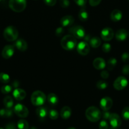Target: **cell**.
Returning <instances> with one entry per match:
<instances>
[{"mask_svg": "<svg viewBox=\"0 0 129 129\" xmlns=\"http://www.w3.org/2000/svg\"><path fill=\"white\" fill-rule=\"evenodd\" d=\"M77 39L72 35H67L63 37L61 40V45L67 50H72L77 45Z\"/></svg>", "mask_w": 129, "mask_h": 129, "instance_id": "cell-1", "label": "cell"}, {"mask_svg": "<svg viewBox=\"0 0 129 129\" xmlns=\"http://www.w3.org/2000/svg\"><path fill=\"white\" fill-rule=\"evenodd\" d=\"M85 117L91 122H96L101 118V113L97 107H90L86 110Z\"/></svg>", "mask_w": 129, "mask_h": 129, "instance_id": "cell-2", "label": "cell"}, {"mask_svg": "<svg viewBox=\"0 0 129 129\" xmlns=\"http://www.w3.org/2000/svg\"><path fill=\"white\" fill-rule=\"evenodd\" d=\"M3 36L7 41H15L17 39L18 36V31L15 26H7L3 31Z\"/></svg>", "mask_w": 129, "mask_h": 129, "instance_id": "cell-3", "label": "cell"}, {"mask_svg": "<svg viewBox=\"0 0 129 129\" xmlns=\"http://www.w3.org/2000/svg\"><path fill=\"white\" fill-rule=\"evenodd\" d=\"M46 97L45 94L40 91H35L32 94L31 102L35 106H41L45 103Z\"/></svg>", "mask_w": 129, "mask_h": 129, "instance_id": "cell-4", "label": "cell"}, {"mask_svg": "<svg viewBox=\"0 0 129 129\" xmlns=\"http://www.w3.org/2000/svg\"><path fill=\"white\" fill-rule=\"evenodd\" d=\"M27 6L26 0H10L9 6L15 12H22Z\"/></svg>", "mask_w": 129, "mask_h": 129, "instance_id": "cell-5", "label": "cell"}, {"mask_svg": "<svg viewBox=\"0 0 129 129\" xmlns=\"http://www.w3.org/2000/svg\"><path fill=\"white\" fill-rule=\"evenodd\" d=\"M69 31L72 34V35L75 37L76 39H83L85 36V31L84 28L82 26H79V25L70 28Z\"/></svg>", "mask_w": 129, "mask_h": 129, "instance_id": "cell-6", "label": "cell"}, {"mask_svg": "<svg viewBox=\"0 0 129 129\" xmlns=\"http://www.w3.org/2000/svg\"><path fill=\"white\" fill-rule=\"evenodd\" d=\"M13 111L16 115L21 118H25L29 115V110L27 108L20 103H18L14 107Z\"/></svg>", "mask_w": 129, "mask_h": 129, "instance_id": "cell-7", "label": "cell"}, {"mask_svg": "<svg viewBox=\"0 0 129 129\" xmlns=\"http://www.w3.org/2000/svg\"><path fill=\"white\" fill-rule=\"evenodd\" d=\"M128 84V81L124 76H120L116 78L114 81L113 86L116 90H122L126 88Z\"/></svg>", "mask_w": 129, "mask_h": 129, "instance_id": "cell-8", "label": "cell"}, {"mask_svg": "<svg viewBox=\"0 0 129 129\" xmlns=\"http://www.w3.org/2000/svg\"><path fill=\"white\" fill-rule=\"evenodd\" d=\"M77 52L82 55H86L90 51L89 45L86 42L82 41L78 44L77 47Z\"/></svg>", "mask_w": 129, "mask_h": 129, "instance_id": "cell-9", "label": "cell"}, {"mask_svg": "<svg viewBox=\"0 0 129 129\" xmlns=\"http://www.w3.org/2000/svg\"><path fill=\"white\" fill-rule=\"evenodd\" d=\"M100 107L103 111H108L112 107L113 101L110 97H104L99 102Z\"/></svg>", "mask_w": 129, "mask_h": 129, "instance_id": "cell-10", "label": "cell"}, {"mask_svg": "<svg viewBox=\"0 0 129 129\" xmlns=\"http://www.w3.org/2000/svg\"><path fill=\"white\" fill-rule=\"evenodd\" d=\"M101 39L105 41H110L113 38V30L111 28H104L101 32Z\"/></svg>", "mask_w": 129, "mask_h": 129, "instance_id": "cell-11", "label": "cell"}, {"mask_svg": "<svg viewBox=\"0 0 129 129\" xmlns=\"http://www.w3.org/2000/svg\"><path fill=\"white\" fill-rule=\"evenodd\" d=\"M15 52V48L14 46L11 45H6L5 47L3 48L1 52V55H2L3 57L5 58L6 59H10V57L13 56Z\"/></svg>", "mask_w": 129, "mask_h": 129, "instance_id": "cell-12", "label": "cell"}, {"mask_svg": "<svg viewBox=\"0 0 129 129\" xmlns=\"http://www.w3.org/2000/svg\"><path fill=\"white\" fill-rule=\"evenodd\" d=\"M110 125L111 127H114L115 128H117L120 127L121 124V120L120 118V116L116 113H111L110 118Z\"/></svg>", "mask_w": 129, "mask_h": 129, "instance_id": "cell-13", "label": "cell"}, {"mask_svg": "<svg viewBox=\"0 0 129 129\" xmlns=\"http://www.w3.org/2000/svg\"><path fill=\"white\" fill-rule=\"evenodd\" d=\"M13 96L15 100L21 101L26 97V92L21 88H16L13 92Z\"/></svg>", "mask_w": 129, "mask_h": 129, "instance_id": "cell-14", "label": "cell"}, {"mask_svg": "<svg viewBox=\"0 0 129 129\" xmlns=\"http://www.w3.org/2000/svg\"><path fill=\"white\" fill-rule=\"evenodd\" d=\"M73 23H74V18L73 16H70V15L63 16L60 20V24L63 27L70 26Z\"/></svg>", "mask_w": 129, "mask_h": 129, "instance_id": "cell-15", "label": "cell"}, {"mask_svg": "<svg viewBox=\"0 0 129 129\" xmlns=\"http://www.w3.org/2000/svg\"><path fill=\"white\" fill-rule=\"evenodd\" d=\"M93 66L97 70H102L106 66V62L102 58L97 57L94 60Z\"/></svg>", "mask_w": 129, "mask_h": 129, "instance_id": "cell-16", "label": "cell"}, {"mask_svg": "<svg viewBox=\"0 0 129 129\" xmlns=\"http://www.w3.org/2000/svg\"><path fill=\"white\" fill-rule=\"evenodd\" d=\"M15 46L18 50L22 52L25 51L27 49V43L22 39H18L15 44Z\"/></svg>", "mask_w": 129, "mask_h": 129, "instance_id": "cell-17", "label": "cell"}, {"mask_svg": "<svg viewBox=\"0 0 129 129\" xmlns=\"http://www.w3.org/2000/svg\"><path fill=\"white\" fill-rule=\"evenodd\" d=\"M128 36V32L125 29H120L118 30L116 33V40H119V41H123V40H126V37Z\"/></svg>", "mask_w": 129, "mask_h": 129, "instance_id": "cell-18", "label": "cell"}, {"mask_svg": "<svg viewBox=\"0 0 129 129\" xmlns=\"http://www.w3.org/2000/svg\"><path fill=\"white\" fill-rule=\"evenodd\" d=\"M71 114H72V110L69 107L65 106L61 110L60 116L63 119L66 120L69 118L70 117Z\"/></svg>", "mask_w": 129, "mask_h": 129, "instance_id": "cell-19", "label": "cell"}, {"mask_svg": "<svg viewBox=\"0 0 129 129\" xmlns=\"http://www.w3.org/2000/svg\"><path fill=\"white\" fill-rule=\"evenodd\" d=\"M110 18H111V20L113 21H118L122 18V13L120 10H117V9H115L113 11L111 12V15H110Z\"/></svg>", "mask_w": 129, "mask_h": 129, "instance_id": "cell-20", "label": "cell"}, {"mask_svg": "<svg viewBox=\"0 0 129 129\" xmlns=\"http://www.w3.org/2000/svg\"><path fill=\"white\" fill-rule=\"evenodd\" d=\"M36 114L40 119H44L48 115V110L44 107H39L36 109Z\"/></svg>", "mask_w": 129, "mask_h": 129, "instance_id": "cell-21", "label": "cell"}, {"mask_svg": "<svg viewBox=\"0 0 129 129\" xmlns=\"http://www.w3.org/2000/svg\"><path fill=\"white\" fill-rule=\"evenodd\" d=\"M48 102L50 103L51 105H56L58 103V97L54 93H50L48 94Z\"/></svg>", "mask_w": 129, "mask_h": 129, "instance_id": "cell-22", "label": "cell"}, {"mask_svg": "<svg viewBox=\"0 0 129 129\" xmlns=\"http://www.w3.org/2000/svg\"><path fill=\"white\" fill-rule=\"evenodd\" d=\"M3 104L6 108H11L13 105V100L10 96H6L3 100Z\"/></svg>", "mask_w": 129, "mask_h": 129, "instance_id": "cell-23", "label": "cell"}, {"mask_svg": "<svg viewBox=\"0 0 129 129\" xmlns=\"http://www.w3.org/2000/svg\"><path fill=\"white\" fill-rule=\"evenodd\" d=\"M89 43L91 47H92L93 48H97L101 45V41L99 38L96 37L91 38L89 40Z\"/></svg>", "mask_w": 129, "mask_h": 129, "instance_id": "cell-24", "label": "cell"}, {"mask_svg": "<svg viewBox=\"0 0 129 129\" xmlns=\"http://www.w3.org/2000/svg\"><path fill=\"white\" fill-rule=\"evenodd\" d=\"M78 18L82 21H85L88 19V13L85 8H82L78 13Z\"/></svg>", "mask_w": 129, "mask_h": 129, "instance_id": "cell-25", "label": "cell"}, {"mask_svg": "<svg viewBox=\"0 0 129 129\" xmlns=\"http://www.w3.org/2000/svg\"><path fill=\"white\" fill-rule=\"evenodd\" d=\"M17 127L19 129H29V123L25 120L21 119L18 122Z\"/></svg>", "mask_w": 129, "mask_h": 129, "instance_id": "cell-26", "label": "cell"}, {"mask_svg": "<svg viewBox=\"0 0 129 129\" xmlns=\"http://www.w3.org/2000/svg\"><path fill=\"white\" fill-rule=\"evenodd\" d=\"M117 60L115 58H110L108 61V69L110 71H112L116 65Z\"/></svg>", "mask_w": 129, "mask_h": 129, "instance_id": "cell-27", "label": "cell"}, {"mask_svg": "<svg viewBox=\"0 0 129 129\" xmlns=\"http://www.w3.org/2000/svg\"><path fill=\"white\" fill-rule=\"evenodd\" d=\"M96 87L99 89L103 90V89H105L108 87V83L105 81L100 80L96 83Z\"/></svg>", "mask_w": 129, "mask_h": 129, "instance_id": "cell-28", "label": "cell"}, {"mask_svg": "<svg viewBox=\"0 0 129 129\" xmlns=\"http://www.w3.org/2000/svg\"><path fill=\"white\" fill-rule=\"evenodd\" d=\"M10 76L8 74L6 73H0V81L3 83H8L10 81Z\"/></svg>", "mask_w": 129, "mask_h": 129, "instance_id": "cell-29", "label": "cell"}, {"mask_svg": "<svg viewBox=\"0 0 129 129\" xmlns=\"http://www.w3.org/2000/svg\"><path fill=\"white\" fill-rule=\"evenodd\" d=\"M48 114H49V117L52 120H56L58 118V112H57L56 110L51 109L49 110V112H48Z\"/></svg>", "mask_w": 129, "mask_h": 129, "instance_id": "cell-30", "label": "cell"}, {"mask_svg": "<svg viewBox=\"0 0 129 129\" xmlns=\"http://www.w3.org/2000/svg\"><path fill=\"white\" fill-rule=\"evenodd\" d=\"M121 115H122L123 119L128 120H129V107H126L123 109L121 112Z\"/></svg>", "mask_w": 129, "mask_h": 129, "instance_id": "cell-31", "label": "cell"}, {"mask_svg": "<svg viewBox=\"0 0 129 129\" xmlns=\"http://www.w3.org/2000/svg\"><path fill=\"white\" fill-rule=\"evenodd\" d=\"M12 90V87L10 85H4L1 87V91L3 94H8Z\"/></svg>", "mask_w": 129, "mask_h": 129, "instance_id": "cell-32", "label": "cell"}, {"mask_svg": "<svg viewBox=\"0 0 129 129\" xmlns=\"http://www.w3.org/2000/svg\"><path fill=\"white\" fill-rule=\"evenodd\" d=\"M111 46L110 44L108 43H106V44H104L102 46V51L104 52H109L111 50Z\"/></svg>", "mask_w": 129, "mask_h": 129, "instance_id": "cell-33", "label": "cell"}, {"mask_svg": "<svg viewBox=\"0 0 129 129\" xmlns=\"http://www.w3.org/2000/svg\"><path fill=\"white\" fill-rule=\"evenodd\" d=\"M99 129H108V124L105 120L101 121L99 125Z\"/></svg>", "mask_w": 129, "mask_h": 129, "instance_id": "cell-34", "label": "cell"}, {"mask_svg": "<svg viewBox=\"0 0 129 129\" xmlns=\"http://www.w3.org/2000/svg\"><path fill=\"white\" fill-rule=\"evenodd\" d=\"M64 32V30L63 29V27H58V28L56 30V35L58 37H61Z\"/></svg>", "mask_w": 129, "mask_h": 129, "instance_id": "cell-35", "label": "cell"}, {"mask_svg": "<svg viewBox=\"0 0 129 129\" xmlns=\"http://www.w3.org/2000/svg\"><path fill=\"white\" fill-rule=\"evenodd\" d=\"M121 59H122L123 61L125 62L129 61V53L124 52L123 54L121 55Z\"/></svg>", "mask_w": 129, "mask_h": 129, "instance_id": "cell-36", "label": "cell"}, {"mask_svg": "<svg viewBox=\"0 0 129 129\" xmlns=\"http://www.w3.org/2000/svg\"><path fill=\"white\" fill-rule=\"evenodd\" d=\"M74 1L78 6H81V7H83L87 2V0H74Z\"/></svg>", "mask_w": 129, "mask_h": 129, "instance_id": "cell-37", "label": "cell"}, {"mask_svg": "<svg viewBox=\"0 0 129 129\" xmlns=\"http://www.w3.org/2000/svg\"><path fill=\"white\" fill-rule=\"evenodd\" d=\"M44 1L46 5L49 6H54L56 3V0H44Z\"/></svg>", "mask_w": 129, "mask_h": 129, "instance_id": "cell-38", "label": "cell"}, {"mask_svg": "<svg viewBox=\"0 0 129 129\" xmlns=\"http://www.w3.org/2000/svg\"><path fill=\"white\" fill-rule=\"evenodd\" d=\"M60 5L62 8H67L70 5V2L68 0H61L60 2Z\"/></svg>", "mask_w": 129, "mask_h": 129, "instance_id": "cell-39", "label": "cell"}, {"mask_svg": "<svg viewBox=\"0 0 129 129\" xmlns=\"http://www.w3.org/2000/svg\"><path fill=\"white\" fill-rule=\"evenodd\" d=\"M102 0H89V4L92 6H97Z\"/></svg>", "mask_w": 129, "mask_h": 129, "instance_id": "cell-40", "label": "cell"}, {"mask_svg": "<svg viewBox=\"0 0 129 129\" xmlns=\"http://www.w3.org/2000/svg\"><path fill=\"white\" fill-rule=\"evenodd\" d=\"M122 73L123 74L128 75L129 74V65L124 66L123 68H122Z\"/></svg>", "mask_w": 129, "mask_h": 129, "instance_id": "cell-41", "label": "cell"}, {"mask_svg": "<svg viewBox=\"0 0 129 129\" xmlns=\"http://www.w3.org/2000/svg\"><path fill=\"white\" fill-rule=\"evenodd\" d=\"M101 76L102 79H106L109 77V73L107 71H102L101 73Z\"/></svg>", "mask_w": 129, "mask_h": 129, "instance_id": "cell-42", "label": "cell"}, {"mask_svg": "<svg viewBox=\"0 0 129 129\" xmlns=\"http://www.w3.org/2000/svg\"><path fill=\"white\" fill-rule=\"evenodd\" d=\"M110 115H111V113L110 112H108V111H104L103 112V113H102V118H103L104 120H108L110 118Z\"/></svg>", "mask_w": 129, "mask_h": 129, "instance_id": "cell-43", "label": "cell"}, {"mask_svg": "<svg viewBox=\"0 0 129 129\" xmlns=\"http://www.w3.org/2000/svg\"><path fill=\"white\" fill-rule=\"evenodd\" d=\"M13 113V112L11 108H6V117H12Z\"/></svg>", "mask_w": 129, "mask_h": 129, "instance_id": "cell-44", "label": "cell"}, {"mask_svg": "<svg viewBox=\"0 0 129 129\" xmlns=\"http://www.w3.org/2000/svg\"><path fill=\"white\" fill-rule=\"evenodd\" d=\"M5 129H16V126L15 124L13 122L8 123L5 127Z\"/></svg>", "mask_w": 129, "mask_h": 129, "instance_id": "cell-45", "label": "cell"}, {"mask_svg": "<svg viewBox=\"0 0 129 129\" xmlns=\"http://www.w3.org/2000/svg\"><path fill=\"white\" fill-rule=\"evenodd\" d=\"M0 116L2 117H6V109L0 110Z\"/></svg>", "mask_w": 129, "mask_h": 129, "instance_id": "cell-46", "label": "cell"}, {"mask_svg": "<svg viewBox=\"0 0 129 129\" xmlns=\"http://www.w3.org/2000/svg\"><path fill=\"white\" fill-rule=\"evenodd\" d=\"M29 129H37V128H36V127H30Z\"/></svg>", "mask_w": 129, "mask_h": 129, "instance_id": "cell-47", "label": "cell"}, {"mask_svg": "<svg viewBox=\"0 0 129 129\" xmlns=\"http://www.w3.org/2000/svg\"><path fill=\"white\" fill-rule=\"evenodd\" d=\"M67 129H76L75 128H74V127H69V128H68Z\"/></svg>", "mask_w": 129, "mask_h": 129, "instance_id": "cell-48", "label": "cell"}, {"mask_svg": "<svg viewBox=\"0 0 129 129\" xmlns=\"http://www.w3.org/2000/svg\"><path fill=\"white\" fill-rule=\"evenodd\" d=\"M110 129H116V128H114V127H111V128H110Z\"/></svg>", "mask_w": 129, "mask_h": 129, "instance_id": "cell-49", "label": "cell"}, {"mask_svg": "<svg viewBox=\"0 0 129 129\" xmlns=\"http://www.w3.org/2000/svg\"><path fill=\"white\" fill-rule=\"evenodd\" d=\"M0 129H3V128H0Z\"/></svg>", "mask_w": 129, "mask_h": 129, "instance_id": "cell-50", "label": "cell"}, {"mask_svg": "<svg viewBox=\"0 0 129 129\" xmlns=\"http://www.w3.org/2000/svg\"><path fill=\"white\" fill-rule=\"evenodd\" d=\"M1 1V0H0V1Z\"/></svg>", "mask_w": 129, "mask_h": 129, "instance_id": "cell-51", "label": "cell"}, {"mask_svg": "<svg viewBox=\"0 0 129 129\" xmlns=\"http://www.w3.org/2000/svg\"><path fill=\"white\" fill-rule=\"evenodd\" d=\"M128 35H129V34H128Z\"/></svg>", "mask_w": 129, "mask_h": 129, "instance_id": "cell-52", "label": "cell"}, {"mask_svg": "<svg viewBox=\"0 0 129 129\" xmlns=\"http://www.w3.org/2000/svg\"><path fill=\"white\" fill-rule=\"evenodd\" d=\"M128 1H129V0H128Z\"/></svg>", "mask_w": 129, "mask_h": 129, "instance_id": "cell-53", "label": "cell"}]
</instances>
